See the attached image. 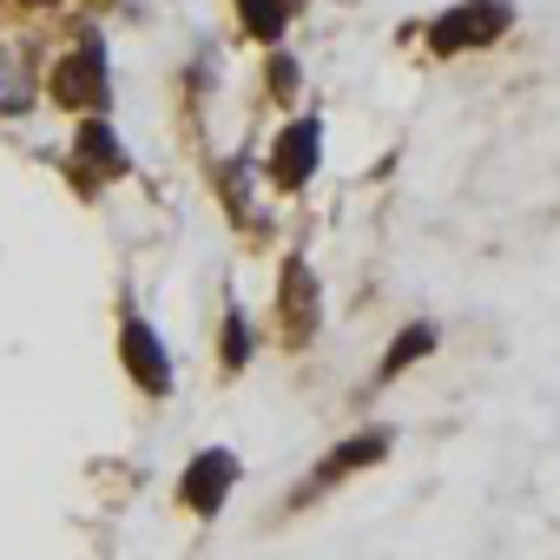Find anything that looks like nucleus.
Here are the masks:
<instances>
[{
	"mask_svg": "<svg viewBox=\"0 0 560 560\" xmlns=\"http://www.w3.org/2000/svg\"><path fill=\"white\" fill-rule=\"evenodd\" d=\"M429 343H435V330H429V324H416V330H402V337L389 343V357H383V376H396V370H409L416 357H429Z\"/></svg>",
	"mask_w": 560,
	"mask_h": 560,
	"instance_id": "6e6552de",
	"label": "nucleus"
},
{
	"mask_svg": "<svg viewBox=\"0 0 560 560\" xmlns=\"http://www.w3.org/2000/svg\"><path fill=\"white\" fill-rule=\"evenodd\" d=\"M317 152H324V132H317V119H298L284 139H277V159H270V178L284 185V191H298L311 172H317Z\"/></svg>",
	"mask_w": 560,
	"mask_h": 560,
	"instance_id": "7ed1b4c3",
	"label": "nucleus"
},
{
	"mask_svg": "<svg viewBox=\"0 0 560 560\" xmlns=\"http://www.w3.org/2000/svg\"><path fill=\"white\" fill-rule=\"evenodd\" d=\"M284 311H291V337H304V324H317V284L304 277V264L284 270Z\"/></svg>",
	"mask_w": 560,
	"mask_h": 560,
	"instance_id": "423d86ee",
	"label": "nucleus"
},
{
	"mask_svg": "<svg viewBox=\"0 0 560 560\" xmlns=\"http://www.w3.org/2000/svg\"><path fill=\"white\" fill-rule=\"evenodd\" d=\"M508 21H514L508 0H468V8H455V14H442V21L429 27V47H435V54H468V47L508 34Z\"/></svg>",
	"mask_w": 560,
	"mask_h": 560,
	"instance_id": "f257e3e1",
	"label": "nucleus"
},
{
	"mask_svg": "<svg viewBox=\"0 0 560 560\" xmlns=\"http://www.w3.org/2000/svg\"><path fill=\"white\" fill-rule=\"evenodd\" d=\"M270 80H277V93H291V86H298V67H291V60H277V67H270Z\"/></svg>",
	"mask_w": 560,
	"mask_h": 560,
	"instance_id": "f8f14e48",
	"label": "nucleus"
},
{
	"mask_svg": "<svg viewBox=\"0 0 560 560\" xmlns=\"http://www.w3.org/2000/svg\"><path fill=\"white\" fill-rule=\"evenodd\" d=\"M80 152H86L106 178H113V172H126V152H119V139H113L100 119H86V126H80Z\"/></svg>",
	"mask_w": 560,
	"mask_h": 560,
	"instance_id": "0eeeda50",
	"label": "nucleus"
},
{
	"mask_svg": "<svg viewBox=\"0 0 560 560\" xmlns=\"http://www.w3.org/2000/svg\"><path fill=\"white\" fill-rule=\"evenodd\" d=\"M126 370H132V383L139 389H152V396H165L172 389V370H165V350H159V337L145 330V324H126Z\"/></svg>",
	"mask_w": 560,
	"mask_h": 560,
	"instance_id": "39448f33",
	"label": "nucleus"
},
{
	"mask_svg": "<svg viewBox=\"0 0 560 560\" xmlns=\"http://www.w3.org/2000/svg\"><path fill=\"white\" fill-rule=\"evenodd\" d=\"M231 475H237V455H224V448H205V455L185 468V501H191L198 514H218V501H224Z\"/></svg>",
	"mask_w": 560,
	"mask_h": 560,
	"instance_id": "20e7f679",
	"label": "nucleus"
},
{
	"mask_svg": "<svg viewBox=\"0 0 560 560\" xmlns=\"http://www.w3.org/2000/svg\"><path fill=\"white\" fill-rule=\"evenodd\" d=\"M383 448H389V442H383V435H357V442H343V448H337V455H330V462H324V481H337V475H343V468H363V462H376V455H383Z\"/></svg>",
	"mask_w": 560,
	"mask_h": 560,
	"instance_id": "1a4fd4ad",
	"label": "nucleus"
},
{
	"mask_svg": "<svg viewBox=\"0 0 560 560\" xmlns=\"http://www.w3.org/2000/svg\"><path fill=\"white\" fill-rule=\"evenodd\" d=\"M244 27L277 40V34H284V8H277V0H244Z\"/></svg>",
	"mask_w": 560,
	"mask_h": 560,
	"instance_id": "9d476101",
	"label": "nucleus"
},
{
	"mask_svg": "<svg viewBox=\"0 0 560 560\" xmlns=\"http://www.w3.org/2000/svg\"><path fill=\"white\" fill-rule=\"evenodd\" d=\"M54 100L60 106H80V113L106 106V60H100V47H73L54 67Z\"/></svg>",
	"mask_w": 560,
	"mask_h": 560,
	"instance_id": "f03ea898",
	"label": "nucleus"
},
{
	"mask_svg": "<svg viewBox=\"0 0 560 560\" xmlns=\"http://www.w3.org/2000/svg\"><path fill=\"white\" fill-rule=\"evenodd\" d=\"M244 357H250V330H244V317H231V324H224V363L237 370Z\"/></svg>",
	"mask_w": 560,
	"mask_h": 560,
	"instance_id": "9b49d317",
	"label": "nucleus"
}]
</instances>
